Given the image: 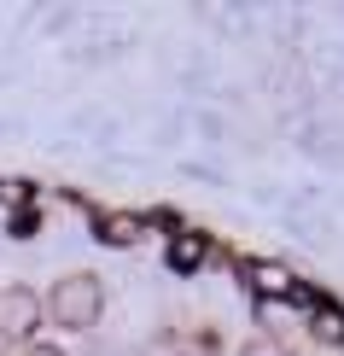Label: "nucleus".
Instances as JSON below:
<instances>
[{
	"label": "nucleus",
	"mask_w": 344,
	"mask_h": 356,
	"mask_svg": "<svg viewBox=\"0 0 344 356\" xmlns=\"http://www.w3.org/2000/svg\"><path fill=\"white\" fill-rule=\"evenodd\" d=\"M47 309H53L58 327H94L99 309H106V292H99V280H94V275H65V280L53 286Z\"/></svg>",
	"instance_id": "nucleus-1"
},
{
	"label": "nucleus",
	"mask_w": 344,
	"mask_h": 356,
	"mask_svg": "<svg viewBox=\"0 0 344 356\" xmlns=\"http://www.w3.org/2000/svg\"><path fill=\"white\" fill-rule=\"evenodd\" d=\"M0 333H6V339L35 333V292H24V286L0 292Z\"/></svg>",
	"instance_id": "nucleus-2"
},
{
	"label": "nucleus",
	"mask_w": 344,
	"mask_h": 356,
	"mask_svg": "<svg viewBox=\"0 0 344 356\" xmlns=\"http://www.w3.org/2000/svg\"><path fill=\"white\" fill-rule=\"evenodd\" d=\"M251 286H257L263 298L268 292H275V298H297V280L280 269V263H251Z\"/></svg>",
	"instance_id": "nucleus-3"
},
{
	"label": "nucleus",
	"mask_w": 344,
	"mask_h": 356,
	"mask_svg": "<svg viewBox=\"0 0 344 356\" xmlns=\"http://www.w3.org/2000/svg\"><path fill=\"white\" fill-rule=\"evenodd\" d=\"M99 240L106 245H134L140 240V222L134 216H99Z\"/></svg>",
	"instance_id": "nucleus-4"
},
{
	"label": "nucleus",
	"mask_w": 344,
	"mask_h": 356,
	"mask_svg": "<svg viewBox=\"0 0 344 356\" xmlns=\"http://www.w3.org/2000/svg\"><path fill=\"white\" fill-rule=\"evenodd\" d=\"M204 251H211V245H204L199 234H181V240L170 245V269H199V263H204Z\"/></svg>",
	"instance_id": "nucleus-5"
},
{
	"label": "nucleus",
	"mask_w": 344,
	"mask_h": 356,
	"mask_svg": "<svg viewBox=\"0 0 344 356\" xmlns=\"http://www.w3.org/2000/svg\"><path fill=\"white\" fill-rule=\"evenodd\" d=\"M309 327H316V339H327V345H344V316L338 309L316 304V321H309Z\"/></svg>",
	"instance_id": "nucleus-6"
},
{
	"label": "nucleus",
	"mask_w": 344,
	"mask_h": 356,
	"mask_svg": "<svg viewBox=\"0 0 344 356\" xmlns=\"http://www.w3.org/2000/svg\"><path fill=\"white\" fill-rule=\"evenodd\" d=\"M239 356H280V345H268V339H257V345H245Z\"/></svg>",
	"instance_id": "nucleus-7"
},
{
	"label": "nucleus",
	"mask_w": 344,
	"mask_h": 356,
	"mask_svg": "<svg viewBox=\"0 0 344 356\" xmlns=\"http://www.w3.org/2000/svg\"><path fill=\"white\" fill-rule=\"evenodd\" d=\"M24 356H65V350H58V345H41V339H35V345H29Z\"/></svg>",
	"instance_id": "nucleus-8"
}]
</instances>
